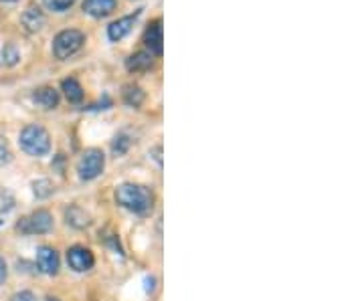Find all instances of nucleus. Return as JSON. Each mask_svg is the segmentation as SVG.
I'll use <instances>...</instances> for the list:
<instances>
[{"label":"nucleus","instance_id":"393cba45","mask_svg":"<svg viewBox=\"0 0 364 301\" xmlns=\"http://www.w3.org/2000/svg\"><path fill=\"white\" fill-rule=\"evenodd\" d=\"M4 279H6V263L4 259H0V283H4Z\"/></svg>","mask_w":364,"mask_h":301},{"label":"nucleus","instance_id":"bb28decb","mask_svg":"<svg viewBox=\"0 0 364 301\" xmlns=\"http://www.w3.org/2000/svg\"><path fill=\"white\" fill-rule=\"evenodd\" d=\"M6 2H14V0H6Z\"/></svg>","mask_w":364,"mask_h":301},{"label":"nucleus","instance_id":"0eeeda50","mask_svg":"<svg viewBox=\"0 0 364 301\" xmlns=\"http://www.w3.org/2000/svg\"><path fill=\"white\" fill-rule=\"evenodd\" d=\"M37 265H39L41 273L57 275V271H59V255H57V251L53 249V247H47V245L39 247L37 249Z\"/></svg>","mask_w":364,"mask_h":301},{"label":"nucleus","instance_id":"1a4fd4ad","mask_svg":"<svg viewBox=\"0 0 364 301\" xmlns=\"http://www.w3.org/2000/svg\"><path fill=\"white\" fill-rule=\"evenodd\" d=\"M140 16V13H134V14H128V16H124V18H117V21H114L112 25L107 26V37H109V40H114V43H117V40H122L128 33L132 31V26H134V23H136V18Z\"/></svg>","mask_w":364,"mask_h":301},{"label":"nucleus","instance_id":"4468645a","mask_svg":"<svg viewBox=\"0 0 364 301\" xmlns=\"http://www.w3.org/2000/svg\"><path fill=\"white\" fill-rule=\"evenodd\" d=\"M154 65V57H152V53H146L140 51L136 53V55H132L130 59H128V71H134V73H138V71H148V69H152Z\"/></svg>","mask_w":364,"mask_h":301},{"label":"nucleus","instance_id":"ddd939ff","mask_svg":"<svg viewBox=\"0 0 364 301\" xmlns=\"http://www.w3.org/2000/svg\"><path fill=\"white\" fill-rule=\"evenodd\" d=\"M21 21H23V25L28 33H37L45 25V14L41 13V9H37V6H31V9H26Z\"/></svg>","mask_w":364,"mask_h":301},{"label":"nucleus","instance_id":"dca6fc26","mask_svg":"<svg viewBox=\"0 0 364 301\" xmlns=\"http://www.w3.org/2000/svg\"><path fill=\"white\" fill-rule=\"evenodd\" d=\"M33 192L37 198H49L55 192V186L51 180H35L33 182Z\"/></svg>","mask_w":364,"mask_h":301},{"label":"nucleus","instance_id":"a878e982","mask_svg":"<svg viewBox=\"0 0 364 301\" xmlns=\"http://www.w3.org/2000/svg\"><path fill=\"white\" fill-rule=\"evenodd\" d=\"M47 301H59V300H55V297H49V300H47Z\"/></svg>","mask_w":364,"mask_h":301},{"label":"nucleus","instance_id":"412c9836","mask_svg":"<svg viewBox=\"0 0 364 301\" xmlns=\"http://www.w3.org/2000/svg\"><path fill=\"white\" fill-rule=\"evenodd\" d=\"M13 160V152H11V146H9V142L0 136V168L2 166H6L9 162Z\"/></svg>","mask_w":364,"mask_h":301},{"label":"nucleus","instance_id":"20e7f679","mask_svg":"<svg viewBox=\"0 0 364 301\" xmlns=\"http://www.w3.org/2000/svg\"><path fill=\"white\" fill-rule=\"evenodd\" d=\"M53 224H55V221H53L51 212L41 209L23 217L16 223V231L21 235H45V233H51Z\"/></svg>","mask_w":364,"mask_h":301},{"label":"nucleus","instance_id":"2eb2a0df","mask_svg":"<svg viewBox=\"0 0 364 301\" xmlns=\"http://www.w3.org/2000/svg\"><path fill=\"white\" fill-rule=\"evenodd\" d=\"M61 89H63V93H65V97L69 104H79V102L83 99V87L79 85V81L75 77L63 79Z\"/></svg>","mask_w":364,"mask_h":301},{"label":"nucleus","instance_id":"a211bd4d","mask_svg":"<svg viewBox=\"0 0 364 301\" xmlns=\"http://www.w3.org/2000/svg\"><path fill=\"white\" fill-rule=\"evenodd\" d=\"M124 97H126V104L134 105V107H138V105L142 104L144 99V93L140 87H126V92H124Z\"/></svg>","mask_w":364,"mask_h":301},{"label":"nucleus","instance_id":"6ab92c4d","mask_svg":"<svg viewBox=\"0 0 364 301\" xmlns=\"http://www.w3.org/2000/svg\"><path fill=\"white\" fill-rule=\"evenodd\" d=\"M43 2H45V6L49 11H53V13H65L67 9L73 6L75 0H43Z\"/></svg>","mask_w":364,"mask_h":301},{"label":"nucleus","instance_id":"f03ea898","mask_svg":"<svg viewBox=\"0 0 364 301\" xmlns=\"http://www.w3.org/2000/svg\"><path fill=\"white\" fill-rule=\"evenodd\" d=\"M18 144L25 150L28 156L41 158L45 154H49L51 150V138H49V131L45 130L39 124H31L26 126L25 130L21 131L18 136Z\"/></svg>","mask_w":364,"mask_h":301},{"label":"nucleus","instance_id":"5701e85b","mask_svg":"<svg viewBox=\"0 0 364 301\" xmlns=\"http://www.w3.org/2000/svg\"><path fill=\"white\" fill-rule=\"evenodd\" d=\"M11 301H37V300H35V295H33L31 291H21V293H14L13 300Z\"/></svg>","mask_w":364,"mask_h":301},{"label":"nucleus","instance_id":"7ed1b4c3","mask_svg":"<svg viewBox=\"0 0 364 301\" xmlns=\"http://www.w3.org/2000/svg\"><path fill=\"white\" fill-rule=\"evenodd\" d=\"M85 43V35L77 31V28H67V31H61L55 40H53V53L57 59L65 61L69 57H73L75 53L83 47Z\"/></svg>","mask_w":364,"mask_h":301},{"label":"nucleus","instance_id":"423d86ee","mask_svg":"<svg viewBox=\"0 0 364 301\" xmlns=\"http://www.w3.org/2000/svg\"><path fill=\"white\" fill-rule=\"evenodd\" d=\"M67 263H69V267L73 271L85 273V271H90L91 267L95 265V257L85 247H71V249L67 251Z\"/></svg>","mask_w":364,"mask_h":301},{"label":"nucleus","instance_id":"39448f33","mask_svg":"<svg viewBox=\"0 0 364 301\" xmlns=\"http://www.w3.org/2000/svg\"><path fill=\"white\" fill-rule=\"evenodd\" d=\"M105 168V156L102 150L91 148L83 156L79 158L77 172L81 180H95Z\"/></svg>","mask_w":364,"mask_h":301},{"label":"nucleus","instance_id":"aec40b11","mask_svg":"<svg viewBox=\"0 0 364 301\" xmlns=\"http://www.w3.org/2000/svg\"><path fill=\"white\" fill-rule=\"evenodd\" d=\"M13 209H14V197L9 192V190L0 188V214H6V212H11Z\"/></svg>","mask_w":364,"mask_h":301},{"label":"nucleus","instance_id":"6e6552de","mask_svg":"<svg viewBox=\"0 0 364 301\" xmlns=\"http://www.w3.org/2000/svg\"><path fill=\"white\" fill-rule=\"evenodd\" d=\"M144 40H146V45H148V49L150 53H154V55H162V49H164V33H162V21L156 18V21H152L148 28H146V35H144Z\"/></svg>","mask_w":364,"mask_h":301},{"label":"nucleus","instance_id":"f8f14e48","mask_svg":"<svg viewBox=\"0 0 364 301\" xmlns=\"http://www.w3.org/2000/svg\"><path fill=\"white\" fill-rule=\"evenodd\" d=\"M33 102L41 105L43 109H55L59 105V92L53 87H41L33 93Z\"/></svg>","mask_w":364,"mask_h":301},{"label":"nucleus","instance_id":"cd10ccee","mask_svg":"<svg viewBox=\"0 0 364 301\" xmlns=\"http://www.w3.org/2000/svg\"><path fill=\"white\" fill-rule=\"evenodd\" d=\"M0 226H2V221H0Z\"/></svg>","mask_w":364,"mask_h":301},{"label":"nucleus","instance_id":"b1692460","mask_svg":"<svg viewBox=\"0 0 364 301\" xmlns=\"http://www.w3.org/2000/svg\"><path fill=\"white\" fill-rule=\"evenodd\" d=\"M160 154H162V146H156V148L152 150V156H154V160L158 162V166H162V156H160Z\"/></svg>","mask_w":364,"mask_h":301},{"label":"nucleus","instance_id":"f257e3e1","mask_svg":"<svg viewBox=\"0 0 364 301\" xmlns=\"http://www.w3.org/2000/svg\"><path fill=\"white\" fill-rule=\"evenodd\" d=\"M116 200L119 207L136 214H148L154 209V195L142 184H119L116 188Z\"/></svg>","mask_w":364,"mask_h":301},{"label":"nucleus","instance_id":"4be33fe9","mask_svg":"<svg viewBox=\"0 0 364 301\" xmlns=\"http://www.w3.org/2000/svg\"><path fill=\"white\" fill-rule=\"evenodd\" d=\"M128 146H130V140H128L126 136H117L116 140H114V146H112V150H114V154L122 156V154H126Z\"/></svg>","mask_w":364,"mask_h":301},{"label":"nucleus","instance_id":"9d476101","mask_svg":"<svg viewBox=\"0 0 364 301\" xmlns=\"http://www.w3.org/2000/svg\"><path fill=\"white\" fill-rule=\"evenodd\" d=\"M117 0H85L83 2V11L95 16V18H104L107 14H112L116 11Z\"/></svg>","mask_w":364,"mask_h":301},{"label":"nucleus","instance_id":"9b49d317","mask_svg":"<svg viewBox=\"0 0 364 301\" xmlns=\"http://www.w3.org/2000/svg\"><path fill=\"white\" fill-rule=\"evenodd\" d=\"M65 221L69 226L77 229V231H83L91 224L90 212H85V209H81L77 204H71L69 209L65 210Z\"/></svg>","mask_w":364,"mask_h":301},{"label":"nucleus","instance_id":"f3484780","mask_svg":"<svg viewBox=\"0 0 364 301\" xmlns=\"http://www.w3.org/2000/svg\"><path fill=\"white\" fill-rule=\"evenodd\" d=\"M18 59H21V53H18V49H16L14 45H6V47L2 49V63H4V65H16Z\"/></svg>","mask_w":364,"mask_h":301}]
</instances>
